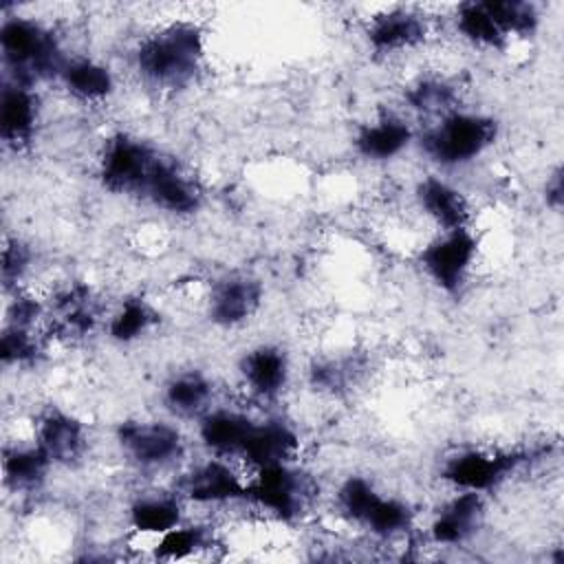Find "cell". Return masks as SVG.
Instances as JSON below:
<instances>
[{
	"label": "cell",
	"instance_id": "ffe728a7",
	"mask_svg": "<svg viewBox=\"0 0 564 564\" xmlns=\"http://www.w3.org/2000/svg\"><path fill=\"white\" fill-rule=\"evenodd\" d=\"M194 423L196 441L205 449V454L223 456L238 463L247 436L256 423V414L247 412L240 405L216 403Z\"/></svg>",
	"mask_w": 564,
	"mask_h": 564
},
{
	"label": "cell",
	"instance_id": "5bb4252c",
	"mask_svg": "<svg viewBox=\"0 0 564 564\" xmlns=\"http://www.w3.org/2000/svg\"><path fill=\"white\" fill-rule=\"evenodd\" d=\"M416 141V126L401 110H381L352 132V152L375 165L401 159Z\"/></svg>",
	"mask_w": 564,
	"mask_h": 564
},
{
	"label": "cell",
	"instance_id": "30bf717a",
	"mask_svg": "<svg viewBox=\"0 0 564 564\" xmlns=\"http://www.w3.org/2000/svg\"><path fill=\"white\" fill-rule=\"evenodd\" d=\"M174 489L187 507L223 509L245 505L247 469L236 460L205 454L178 471Z\"/></svg>",
	"mask_w": 564,
	"mask_h": 564
},
{
	"label": "cell",
	"instance_id": "603a6c76",
	"mask_svg": "<svg viewBox=\"0 0 564 564\" xmlns=\"http://www.w3.org/2000/svg\"><path fill=\"white\" fill-rule=\"evenodd\" d=\"M185 500L176 494V489H152V491H141L132 496V500L126 507V520L128 527L141 535L154 540L156 535L174 529L185 516Z\"/></svg>",
	"mask_w": 564,
	"mask_h": 564
},
{
	"label": "cell",
	"instance_id": "8992f818",
	"mask_svg": "<svg viewBox=\"0 0 564 564\" xmlns=\"http://www.w3.org/2000/svg\"><path fill=\"white\" fill-rule=\"evenodd\" d=\"M317 498L315 478L295 463L247 469L245 505L275 522H297Z\"/></svg>",
	"mask_w": 564,
	"mask_h": 564
},
{
	"label": "cell",
	"instance_id": "277c9868",
	"mask_svg": "<svg viewBox=\"0 0 564 564\" xmlns=\"http://www.w3.org/2000/svg\"><path fill=\"white\" fill-rule=\"evenodd\" d=\"M339 518L381 542L405 538L414 527V509L401 496L383 491L370 476H344L333 491Z\"/></svg>",
	"mask_w": 564,
	"mask_h": 564
},
{
	"label": "cell",
	"instance_id": "8fae6325",
	"mask_svg": "<svg viewBox=\"0 0 564 564\" xmlns=\"http://www.w3.org/2000/svg\"><path fill=\"white\" fill-rule=\"evenodd\" d=\"M432 37V18L410 4H392L372 13L364 24L368 51L377 57H394L425 46Z\"/></svg>",
	"mask_w": 564,
	"mask_h": 564
},
{
	"label": "cell",
	"instance_id": "9c48e42d",
	"mask_svg": "<svg viewBox=\"0 0 564 564\" xmlns=\"http://www.w3.org/2000/svg\"><path fill=\"white\" fill-rule=\"evenodd\" d=\"M480 258V238L474 227L436 231L416 251L423 278L443 295L456 297L469 286Z\"/></svg>",
	"mask_w": 564,
	"mask_h": 564
},
{
	"label": "cell",
	"instance_id": "ac0fdd59",
	"mask_svg": "<svg viewBox=\"0 0 564 564\" xmlns=\"http://www.w3.org/2000/svg\"><path fill=\"white\" fill-rule=\"evenodd\" d=\"M487 496L478 491L449 489L427 524V540L436 546H463L482 529Z\"/></svg>",
	"mask_w": 564,
	"mask_h": 564
},
{
	"label": "cell",
	"instance_id": "ba28073f",
	"mask_svg": "<svg viewBox=\"0 0 564 564\" xmlns=\"http://www.w3.org/2000/svg\"><path fill=\"white\" fill-rule=\"evenodd\" d=\"M531 449L469 445L449 452L438 465V478L447 489L494 494L531 463Z\"/></svg>",
	"mask_w": 564,
	"mask_h": 564
},
{
	"label": "cell",
	"instance_id": "1f68e13d",
	"mask_svg": "<svg viewBox=\"0 0 564 564\" xmlns=\"http://www.w3.org/2000/svg\"><path fill=\"white\" fill-rule=\"evenodd\" d=\"M33 249L22 238H7L2 247V282L4 291H18L22 289V280L33 269Z\"/></svg>",
	"mask_w": 564,
	"mask_h": 564
},
{
	"label": "cell",
	"instance_id": "d4e9b609",
	"mask_svg": "<svg viewBox=\"0 0 564 564\" xmlns=\"http://www.w3.org/2000/svg\"><path fill=\"white\" fill-rule=\"evenodd\" d=\"M449 24L454 35L476 51L494 53L507 51L511 46L509 37L496 22L487 0L458 2L449 13Z\"/></svg>",
	"mask_w": 564,
	"mask_h": 564
},
{
	"label": "cell",
	"instance_id": "d6a6232c",
	"mask_svg": "<svg viewBox=\"0 0 564 564\" xmlns=\"http://www.w3.org/2000/svg\"><path fill=\"white\" fill-rule=\"evenodd\" d=\"M542 196H544V205L553 212V214H560L562 209V200H564V183H562V167L555 165L544 185H542Z\"/></svg>",
	"mask_w": 564,
	"mask_h": 564
},
{
	"label": "cell",
	"instance_id": "f1b7e54d",
	"mask_svg": "<svg viewBox=\"0 0 564 564\" xmlns=\"http://www.w3.org/2000/svg\"><path fill=\"white\" fill-rule=\"evenodd\" d=\"M212 546H216V535H214L212 527L192 522V520H183L174 529L150 540V555L154 560L174 562V560L196 557L198 553L209 551Z\"/></svg>",
	"mask_w": 564,
	"mask_h": 564
},
{
	"label": "cell",
	"instance_id": "6da1fadb",
	"mask_svg": "<svg viewBox=\"0 0 564 564\" xmlns=\"http://www.w3.org/2000/svg\"><path fill=\"white\" fill-rule=\"evenodd\" d=\"M207 62V33L200 22L172 18L145 31L130 51V68L154 93H181L198 82Z\"/></svg>",
	"mask_w": 564,
	"mask_h": 564
},
{
	"label": "cell",
	"instance_id": "5b68a950",
	"mask_svg": "<svg viewBox=\"0 0 564 564\" xmlns=\"http://www.w3.org/2000/svg\"><path fill=\"white\" fill-rule=\"evenodd\" d=\"M115 445L126 463L141 474L178 469L187 456V438L176 419L130 416L117 423Z\"/></svg>",
	"mask_w": 564,
	"mask_h": 564
},
{
	"label": "cell",
	"instance_id": "4316f807",
	"mask_svg": "<svg viewBox=\"0 0 564 564\" xmlns=\"http://www.w3.org/2000/svg\"><path fill=\"white\" fill-rule=\"evenodd\" d=\"M159 324V311L143 295H126L106 313L104 333L117 346H132Z\"/></svg>",
	"mask_w": 564,
	"mask_h": 564
},
{
	"label": "cell",
	"instance_id": "7c38bea8",
	"mask_svg": "<svg viewBox=\"0 0 564 564\" xmlns=\"http://www.w3.org/2000/svg\"><path fill=\"white\" fill-rule=\"evenodd\" d=\"M264 306V284L251 273H225L205 295V317L220 330L247 326Z\"/></svg>",
	"mask_w": 564,
	"mask_h": 564
},
{
	"label": "cell",
	"instance_id": "3957f363",
	"mask_svg": "<svg viewBox=\"0 0 564 564\" xmlns=\"http://www.w3.org/2000/svg\"><path fill=\"white\" fill-rule=\"evenodd\" d=\"M68 55L70 51L51 24L35 15L2 9L0 57L4 82L29 88L57 84Z\"/></svg>",
	"mask_w": 564,
	"mask_h": 564
},
{
	"label": "cell",
	"instance_id": "52a82bcc",
	"mask_svg": "<svg viewBox=\"0 0 564 564\" xmlns=\"http://www.w3.org/2000/svg\"><path fill=\"white\" fill-rule=\"evenodd\" d=\"M165 152H161L154 143L132 132H112L104 139L97 152V181L106 192L115 196L141 200Z\"/></svg>",
	"mask_w": 564,
	"mask_h": 564
},
{
	"label": "cell",
	"instance_id": "7402d4cb",
	"mask_svg": "<svg viewBox=\"0 0 564 564\" xmlns=\"http://www.w3.org/2000/svg\"><path fill=\"white\" fill-rule=\"evenodd\" d=\"M161 403L167 416L176 421H196L216 405V383L205 370H176L161 388Z\"/></svg>",
	"mask_w": 564,
	"mask_h": 564
},
{
	"label": "cell",
	"instance_id": "2e32d148",
	"mask_svg": "<svg viewBox=\"0 0 564 564\" xmlns=\"http://www.w3.org/2000/svg\"><path fill=\"white\" fill-rule=\"evenodd\" d=\"M55 467H75L88 452L90 432L84 419L59 405L37 412L31 436Z\"/></svg>",
	"mask_w": 564,
	"mask_h": 564
},
{
	"label": "cell",
	"instance_id": "4dcf8cb0",
	"mask_svg": "<svg viewBox=\"0 0 564 564\" xmlns=\"http://www.w3.org/2000/svg\"><path fill=\"white\" fill-rule=\"evenodd\" d=\"M361 364L355 357H326L317 359L308 368V381L315 390L328 394H341L357 383Z\"/></svg>",
	"mask_w": 564,
	"mask_h": 564
},
{
	"label": "cell",
	"instance_id": "4fadbf2b",
	"mask_svg": "<svg viewBox=\"0 0 564 564\" xmlns=\"http://www.w3.org/2000/svg\"><path fill=\"white\" fill-rule=\"evenodd\" d=\"M236 375L251 401L275 403L291 383L293 361L282 344L258 341L242 350L236 361Z\"/></svg>",
	"mask_w": 564,
	"mask_h": 564
},
{
	"label": "cell",
	"instance_id": "f546056e",
	"mask_svg": "<svg viewBox=\"0 0 564 564\" xmlns=\"http://www.w3.org/2000/svg\"><path fill=\"white\" fill-rule=\"evenodd\" d=\"M46 352V337L42 328H24V326H2L0 335V361L4 368H22L37 364Z\"/></svg>",
	"mask_w": 564,
	"mask_h": 564
},
{
	"label": "cell",
	"instance_id": "44dd1931",
	"mask_svg": "<svg viewBox=\"0 0 564 564\" xmlns=\"http://www.w3.org/2000/svg\"><path fill=\"white\" fill-rule=\"evenodd\" d=\"M42 101L37 88L4 82L0 93V137L13 152H24L37 137Z\"/></svg>",
	"mask_w": 564,
	"mask_h": 564
},
{
	"label": "cell",
	"instance_id": "484cf974",
	"mask_svg": "<svg viewBox=\"0 0 564 564\" xmlns=\"http://www.w3.org/2000/svg\"><path fill=\"white\" fill-rule=\"evenodd\" d=\"M55 465L33 438L4 445L2 476H4V487L9 491L35 494L44 487Z\"/></svg>",
	"mask_w": 564,
	"mask_h": 564
},
{
	"label": "cell",
	"instance_id": "d6986e66",
	"mask_svg": "<svg viewBox=\"0 0 564 564\" xmlns=\"http://www.w3.org/2000/svg\"><path fill=\"white\" fill-rule=\"evenodd\" d=\"M302 454L300 430L284 416L267 414L256 416V423L240 452L238 465L245 469H258L267 465L295 463Z\"/></svg>",
	"mask_w": 564,
	"mask_h": 564
},
{
	"label": "cell",
	"instance_id": "7a4b0ae2",
	"mask_svg": "<svg viewBox=\"0 0 564 564\" xmlns=\"http://www.w3.org/2000/svg\"><path fill=\"white\" fill-rule=\"evenodd\" d=\"M500 139V121L485 110L469 106L416 126V150L438 174H449L474 165L489 154Z\"/></svg>",
	"mask_w": 564,
	"mask_h": 564
},
{
	"label": "cell",
	"instance_id": "e0dca14e",
	"mask_svg": "<svg viewBox=\"0 0 564 564\" xmlns=\"http://www.w3.org/2000/svg\"><path fill=\"white\" fill-rule=\"evenodd\" d=\"M141 203L154 207L165 216L189 218L200 212L205 203V189L185 165H181L174 156L165 154L154 176L150 178Z\"/></svg>",
	"mask_w": 564,
	"mask_h": 564
},
{
	"label": "cell",
	"instance_id": "9a60e30c",
	"mask_svg": "<svg viewBox=\"0 0 564 564\" xmlns=\"http://www.w3.org/2000/svg\"><path fill=\"white\" fill-rule=\"evenodd\" d=\"M412 196L421 216L436 231L474 227V203L447 174H423L414 183Z\"/></svg>",
	"mask_w": 564,
	"mask_h": 564
},
{
	"label": "cell",
	"instance_id": "cb8c5ba5",
	"mask_svg": "<svg viewBox=\"0 0 564 564\" xmlns=\"http://www.w3.org/2000/svg\"><path fill=\"white\" fill-rule=\"evenodd\" d=\"M57 84L64 93L79 104L97 106L108 101L117 93V75L115 70L99 57L70 53Z\"/></svg>",
	"mask_w": 564,
	"mask_h": 564
},
{
	"label": "cell",
	"instance_id": "83f0119b",
	"mask_svg": "<svg viewBox=\"0 0 564 564\" xmlns=\"http://www.w3.org/2000/svg\"><path fill=\"white\" fill-rule=\"evenodd\" d=\"M403 108L405 112H412L421 119V123L436 119L452 108L460 106V90L454 82L438 77V75H427V77H416L412 84L405 86L403 90Z\"/></svg>",
	"mask_w": 564,
	"mask_h": 564
}]
</instances>
